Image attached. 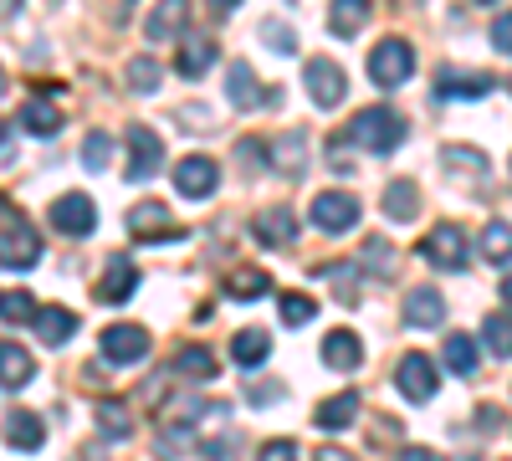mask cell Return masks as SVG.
<instances>
[{"label": "cell", "mask_w": 512, "mask_h": 461, "mask_svg": "<svg viewBox=\"0 0 512 461\" xmlns=\"http://www.w3.org/2000/svg\"><path fill=\"white\" fill-rule=\"evenodd\" d=\"M216 185H221V170H216L205 154H190V159L175 164V190H180V195L205 200V195H216Z\"/></svg>", "instance_id": "cell-11"}, {"label": "cell", "mask_w": 512, "mask_h": 461, "mask_svg": "<svg viewBox=\"0 0 512 461\" xmlns=\"http://www.w3.org/2000/svg\"><path fill=\"white\" fill-rule=\"evenodd\" d=\"M134 287H139V272H134V262L108 257V267H103V282H98V303H128V298H134Z\"/></svg>", "instance_id": "cell-14"}, {"label": "cell", "mask_w": 512, "mask_h": 461, "mask_svg": "<svg viewBox=\"0 0 512 461\" xmlns=\"http://www.w3.org/2000/svg\"><path fill=\"white\" fill-rule=\"evenodd\" d=\"M98 431H103L108 441H123L128 431H134V421H128V410H123L118 400H103V405H98Z\"/></svg>", "instance_id": "cell-36"}, {"label": "cell", "mask_w": 512, "mask_h": 461, "mask_svg": "<svg viewBox=\"0 0 512 461\" xmlns=\"http://www.w3.org/2000/svg\"><path fill=\"white\" fill-rule=\"evenodd\" d=\"M6 441L16 451H41V441H47V426H41L36 410H11L6 415Z\"/></svg>", "instance_id": "cell-18"}, {"label": "cell", "mask_w": 512, "mask_h": 461, "mask_svg": "<svg viewBox=\"0 0 512 461\" xmlns=\"http://www.w3.org/2000/svg\"><path fill=\"white\" fill-rule=\"evenodd\" d=\"M415 211H420V190L410 180H395L390 190H384V216L390 221H410Z\"/></svg>", "instance_id": "cell-27"}, {"label": "cell", "mask_w": 512, "mask_h": 461, "mask_svg": "<svg viewBox=\"0 0 512 461\" xmlns=\"http://www.w3.org/2000/svg\"><path fill=\"white\" fill-rule=\"evenodd\" d=\"M446 318V298L436 287H410V298H405V323L410 328H436Z\"/></svg>", "instance_id": "cell-16"}, {"label": "cell", "mask_w": 512, "mask_h": 461, "mask_svg": "<svg viewBox=\"0 0 512 461\" xmlns=\"http://www.w3.org/2000/svg\"><path fill=\"white\" fill-rule=\"evenodd\" d=\"M21 129L31 134V139H57L62 134V108L57 103H47V98H31V103H21Z\"/></svg>", "instance_id": "cell-15"}, {"label": "cell", "mask_w": 512, "mask_h": 461, "mask_svg": "<svg viewBox=\"0 0 512 461\" xmlns=\"http://www.w3.org/2000/svg\"><path fill=\"white\" fill-rule=\"evenodd\" d=\"M492 47L512 57V11H502V16L492 21Z\"/></svg>", "instance_id": "cell-45"}, {"label": "cell", "mask_w": 512, "mask_h": 461, "mask_svg": "<svg viewBox=\"0 0 512 461\" xmlns=\"http://www.w3.org/2000/svg\"><path fill=\"white\" fill-rule=\"evenodd\" d=\"M482 257H487L492 267L512 262V221H487V231H482Z\"/></svg>", "instance_id": "cell-28"}, {"label": "cell", "mask_w": 512, "mask_h": 461, "mask_svg": "<svg viewBox=\"0 0 512 461\" xmlns=\"http://www.w3.org/2000/svg\"><path fill=\"white\" fill-rule=\"evenodd\" d=\"M436 88H441V98H482L487 88H497V82H492L487 72H461V67H446V72L436 77Z\"/></svg>", "instance_id": "cell-19"}, {"label": "cell", "mask_w": 512, "mask_h": 461, "mask_svg": "<svg viewBox=\"0 0 512 461\" xmlns=\"http://www.w3.org/2000/svg\"><path fill=\"white\" fill-rule=\"evenodd\" d=\"M354 415H359V395H354V390H344V395L323 400L313 421H318L323 431H349V426H354Z\"/></svg>", "instance_id": "cell-20"}, {"label": "cell", "mask_w": 512, "mask_h": 461, "mask_svg": "<svg viewBox=\"0 0 512 461\" xmlns=\"http://www.w3.org/2000/svg\"><path fill=\"white\" fill-rule=\"evenodd\" d=\"M262 41H272V52H297V36L272 16V21H262Z\"/></svg>", "instance_id": "cell-43"}, {"label": "cell", "mask_w": 512, "mask_h": 461, "mask_svg": "<svg viewBox=\"0 0 512 461\" xmlns=\"http://www.w3.org/2000/svg\"><path fill=\"white\" fill-rule=\"evenodd\" d=\"M446 170H456V175H477V170H487V159H482L477 149H446Z\"/></svg>", "instance_id": "cell-42"}, {"label": "cell", "mask_w": 512, "mask_h": 461, "mask_svg": "<svg viewBox=\"0 0 512 461\" xmlns=\"http://www.w3.org/2000/svg\"><path fill=\"white\" fill-rule=\"evenodd\" d=\"M231 298H241V303H256L262 292H272V277L262 272V267H241V272H231Z\"/></svg>", "instance_id": "cell-29"}, {"label": "cell", "mask_w": 512, "mask_h": 461, "mask_svg": "<svg viewBox=\"0 0 512 461\" xmlns=\"http://www.w3.org/2000/svg\"><path fill=\"white\" fill-rule=\"evenodd\" d=\"M256 461H297V446L292 441H267Z\"/></svg>", "instance_id": "cell-46"}, {"label": "cell", "mask_w": 512, "mask_h": 461, "mask_svg": "<svg viewBox=\"0 0 512 461\" xmlns=\"http://www.w3.org/2000/svg\"><path fill=\"white\" fill-rule=\"evenodd\" d=\"M31 374H36V364L21 344H0V385L21 390V385H31Z\"/></svg>", "instance_id": "cell-21"}, {"label": "cell", "mask_w": 512, "mask_h": 461, "mask_svg": "<svg viewBox=\"0 0 512 461\" xmlns=\"http://www.w3.org/2000/svg\"><path fill=\"white\" fill-rule=\"evenodd\" d=\"M277 313H282V323H287V328H297V323H308V318H313V298H297V292H282Z\"/></svg>", "instance_id": "cell-41"}, {"label": "cell", "mask_w": 512, "mask_h": 461, "mask_svg": "<svg viewBox=\"0 0 512 461\" xmlns=\"http://www.w3.org/2000/svg\"><path fill=\"white\" fill-rule=\"evenodd\" d=\"M349 139H354L359 149H369V154H390V149L405 144V118H400L395 108H364V113H354V123H349Z\"/></svg>", "instance_id": "cell-1"}, {"label": "cell", "mask_w": 512, "mask_h": 461, "mask_svg": "<svg viewBox=\"0 0 512 461\" xmlns=\"http://www.w3.org/2000/svg\"><path fill=\"white\" fill-rule=\"evenodd\" d=\"M374 277H395V246L390 241H384V236H369L364 241V257H359Z\"/></svg>", "instance_id": "cell-34"}, {"label": "cell", "mask_w": 512, "mask_h": 461, "mask_svg": "<svg viewBox=\"0 0 512 461\" xmlns=\"http://www.w3.org/2000/svg\"><path fill=\"white\" fill-rule=\"evenodd\" d=\"M216 62V47H210V41H185L180 47V77H205V67Z\"/></svg>", "instance_id": "cell-35"}, {"label": "cell", "mask_w": 512, "mask_h": 461, "mask_svg": "<svg viewBox=\"0 0 512 461\" xmlns=\"http://www.w3.org/2000/svg\"><path fill=\"white\" fill-rule=\"evenodd\" d=\"M267 354H272V339H267V328H241L236 339H231V359L236 364H267Z\"/></svg>", "instance_id": "cell-22"}, {"label": "cell", "mask_w": 512, "mask_h": 461, "mask_svg": "<svg viewBox=\"0 0 512 461\" xmlns=\"http://www.w3.org/2000/svg\"><path fill=\"white\" fill-rule=\"evenodd\" d=\"M123 77H128V88H134V93H154L164 72H159V62H154V57H134V62L123 67Z\"/></svg>", "instance_id": "cell-37"}, {"label": "cell", "mask_w": 512, "mask_h": 461, "mask_svg": "<svg viewBox=\"0 0 512 461\" xmlns=\"http://www.w3.org/2000/svg\"><path fill=\"white\" fill-rule=\"evenodd\" d=\"M175 369L185 374V380H216V354H210V349H180L175 354Z\"/></svg>", "instance_id": "cell-31"}, {"label": "cell", "mask_w": 512, "mask_h": 461, "mask_svg": "<svg viewBox=\"0 0 512 461\" xmlns=\"http://www.w3.org/2000/svg\"><path fill=\"white\" fill-rule=\"evenodd\" d=\"M308 216H313V226L323 236H344V231L359 226V200L349 190H323V195H313V211Z\"/></svg>", "instance_id": "cell-4"}, {"label": "cell", "mask_w": 512, "mask_h": 461, "mask_svg": "<svg viewBox=\"0 0 512 461\" xmlns=\"http://www.w3.org/2000/svg\"><path fill=\"white\" fill-rule=\"evenodd\" d=\"M128 236L154 241V236H180V231L169 226V216H164V205H159V200H139L134 211H128Z\"/></svg>", "instance_id": "cell-17"}, {"label": "cell", "mask_w": 512, "mask_h": 461, "mask_svg": "<svg viewBox=\"0 0 512 461\" xmlns=\"http://www.w3.org/2000/svg\"><path fill=\"white\" fill-rule=\"evenodd\" d=\"M251 231H256V241H267V246H292L297 241V216L287 211V205H267V211H256Z\"/></svg>", "instance_id": "cell-13"}, {"label": "cell", "mask_w": 512, "mask_h": 461, "mask_svg": "<svg viewBox=\"0 0 512 461\" xmlns=\"http://www.w3.org/2000/svg\"><path fill=\"white\" fill-rule=\"evenodd\" d=\"M180 26H185V6H159L144 31H149V41H164V36H180Z\"/></svg>", "instance_id": "cell-38"}, {"label": "cell", "mask_w": 512, "mask_h": 461, "mask_svg": "<svg viewBox=\"0 0 512 461\" xmlns=\"http://www.w3.org/2000/svg\"><path fill=\"white\" fill-rule=\"evenodd\" d=\"M323 282L333 287V298L344 303V308L359 303V267H344V262H338V267H323Z\"/></svg>", "instance_id": "cell-30"}, {"label": "cell", "mask_w": 512, "mask_h": 461, "mask_svg": "<svg viewBox=\"0 0 512 461\" xmlns=\"http://www.w3.org/2000/svg\"><path fill=\"white\" fill-rule=\"evenodd\" d=\"M446 364H451V374H477V344L466 339V333H446Z\"/></svg>", "instance_id": "cell-32"}, {"label": "cell", "mask_w": 512, "mask_h": 461, "mask_svg": "<svg viewBox=\"0 0 512 461\" xmlns=\"http://www.w3.org/2000/svg\"><path fill=\"white\" fill-rule=\"evenodd\" d=\"M36 333H41L47 344H67L72 333H77V313H72V308H41V313H36Z\"/></svg>", "instance_id": "cell-25"}, {"label": "cell", "mask_w": 512, "mask_h": 461, "mask_svg": "<svg viewBox=\"0 0 512 461\" xmlns=\"http://www.w3.org/2000/svg\"><path fill=\"white\" fill-rule=\"evenodd\" d=\"M400 461H441V456H436V451H425V446H405Z\"/></svg>", "instance_id": "cell-48"}, {"label": "cell", "mask_w": 512, "mask_h": 461, "mask_svg": "<svg viewBox=\"0 0 512 461\" xmlns=\"http://www.w3.org/2000/svg\"><path fill=\"white\" fill-rule=\"evenodd\" d=\"M36 298H31V292H6V298H0V318H6V323H36Z\"/></svg>", "instance_id": "cell-39"}, {"label": "cell", "mask_w": 512, "mask_h": 461, "mask_svg": "<svg viewBox=\"0 0 512 461\" xmlns=\"http://www.w3.org/2000/svg\"><path fill=\"white\" fill-rule=\"evenodd\" d=\"M231 446H236V436H221V441H205L200 451H205V461H231Z\"/></svg>", "instance_id": "cell-47"}, {"label": "cell", "mask_w": 512, "mask_h": 461, "mask_svg": "<svg viewBox=\"0 0 512 461\" xmlns=\"http://www.w3.org/2000/svg\"><path fill=\"white\" fill-rule=\"evenodd\" d=\"M52 226H57L62 236H93V226H98V205L82 195V190H67V195L52 200Z\"/></svg>", "instance_id": "cell-6"}, {"label": "cell", "mask_w": 512, "mask_h": 461, "mask_svg": "<svg viewBox=\"0 0 512 461\" xmlns=\"http://www.w3.org/2000/svg\"><path fill=\"white\" fill-rule=\"evenodd\" d=\"M262 159H267V144H256V139H241V144H236V164H241L246 175L262 170Z\"/></svg>", "instance_id": "cell-44"}, {"label": "cell", "mask_w": 512, "mask_h": 461, "mask_svg": "<svg viewBox=\"0 0 512 461\" xmlns=\"http://www.w3.org/2000/svg\"><path fill=\"white\" fill-rule=\"evenodd\" d=\"M6 211V231H0V267H11V272H26L41 262V236L31 231L26 216H16L11 205H0Z\"/></svg>", "instance_id": "cell-2"}, {"label": "cell", "mask_w": 512, "mask_h": 461, "mask_svg": "<svg viewBox=\"0 0 512 461\" xmlns=\"http://www.w3.org/2000/svg\"><path fill=\"white\" fill-rule=\"evenodd\" d=\"M103 354L113 364H139L149 354V333L139 323H108L103 328Z\"/></svg>", "instance_id": "cell-9"}, {"label": "cell", "mask_w": 512, "mask_h": 461, "mask_svg": "<svg viewBox=\"0 0 512 461\" xmlns=\"http://www.w3.org/2000/svg\"><path fill=\"white\" fill-rule=\"evenodd\" d=\"M303 164H308V139L303 134H287V139H277L272 144V170H282V175H303Z\"/></svg>", "instance_id": "cell-23"}, {"label": "cell", "mask_w": 512, "mask_h": 461, "mask_svg": "<svg viewBox=\"0 0 512 461\" xmlns=\"http://www.w3.org/2000/svg\"><path fill=\"white\" fill-rule=\"evenodd\" d=\"M420 257L431 262V267L461 272V267H466V231H461V226H451V221H441L431 236L420 241Z\"/></svg>", "instance_id": "cell-5"}, {"label": "cell", "mask_w": 512, "mask_h": 461, "mask_svg": "<svg viewBox=\"0 0 512 461\" xmlns=\"http://www.w3.org/2000/svg\"><path fill=\"white\" fill-rule=\"evenodd\" d=\"M364 21H369L364 0H338V6H328V31H333V36H354Z\"/></svg>", "instance_id": "cell-26"}, {"label": "cell", "mask_w": 512, "mask_h": 461, "mask_svg": "<svg viewBox=\"0 0 512 461\" xmlns=\"http://www.w3.org/2000/svg\"><path fill=\"white\" fill-rule=\"evenodd\" d=\"M303 82H308V98L318 103V108H338L344 103V67L338 62H328V57H313L308 67H303Z\"/></svg>", "instance_id": "cell-7"}, {"label": "cell", "mask_w": 512, "mask_h": 461, "mask_svg": "<svg viewBox=\"0 0 512 461\" xmlns=\"http://www.w3.org/2000/svg\"><path fill=\"white\" fill-rule=\"evenodd\" d=\"M226 98L236 108H256V103H262V93H256V72L246 62H231L226 67Z\"/></svg>", "instance_id": "cell-24"}, {"label": "cell", "mask_w": 512, "mask_h": 461, "mask_svg": "<svg viewBox=\"0 0 512 461\" xmlns=\"http://www.w3.org/2000/svg\"><path fill=\"white\" fill-rule=\"evenodd\" d=\"M502 303H507V308H512V277H507V282H502Z\"/></svg>", "instance_id": "cell-50"}, {"label": "cell", "mask_w": 512, "mask_h": 461, "mask_svg": "<svg viewBox=\"0 0 512 461\" xmlns=\"http://www.w3.org/2000/svg\"><path fill=\"white\" fill-rule=\"evenodd\" d=\"M436 364L425 359V354H405L400 359V395L410 400V405H425V400H436Z\"/></svg>", "instance_id": "cell-10"}, {"label": "cell", "mask_w": 512, "mask_h": 461, "mask_svg": "<svg viewBox=\"0 0 512 461\" xmlns=\"http://www.w3.org/2000/svg\"><path fill=\"white\" fill-rule=\"evenodd\" d=\"M108 154H113V139H108L103 129H93L88 139H82V170H103Z\"/></svg>", "instance_id": "cell-40"}, {"label": "cell", "mask_w": 512, "mask_h": 461, "mask_svg": "<svg viewBox=\"0 0 512 461\" xmlns=\"http://www.w3.org/2000/svg\"><path fill=\"white\" fill-rule=\"evenodd\" d=\"M359 359H364L359 333H354V328H328V339H323V364L338 369V374H354Z\"/></svg>", "instance_id": "cell-12"}, {"label": "cell", "mask_w": 512, "mask_h": 461, "mask_svg": "<svg viewBox=\"0 0 512 461\" xmlns=\"http://www.w3.org/2000/svg\"><path fill=\"white\" fill-rule=\"evenodd\" d=\"M128 139V180H149L159 175V164H164V144L154 129H144V123H134V129L123 134Z\"/></svg>", "instance_id": "cell-8"}, {"label": "cell", "mask_w": 512, "mask_h": 461, "mask_svg": "<svg viewBox=\"0 0 512 461\" xmlns=\"http://www.w3.org/2000/svg\"><path fill=\"white\" fill-rule=\"evenodd\" d=\"M410 72H415V52H410V41L384 36L379 47H369V77L379 82V88H400V82H410Z\"/></svg>", "instance_id": "cell-3"}, {"label": "cell", "mask_w": 512, "mask_h": 461, "mask_svg": "<svg viewBox=\"0 0 512 461\" xmlns=\"http://www.w3.org/2000/svg\"><path fill=\"white\" fill-rule=\"evenodd\" d=\"M0 88H6V77H0Z\"/></svg>", "instance_id": "cell-51"}, {"label": "cell", "mask_w": 512, "mask_h": 461, "mask_svg": "<svg viewBox=\"0 0 512 461\" xmlns=\"http://www.w3.org/2000/svg\"><path fill=\"white\" fill-rule=\"evenodd\" d=\"M482 339H487V349H492L497 359H512V318H507V313H487Z\"/></svg>", "instance_id": "cell-33"}, {"label": "cell", "mask_w": 512, "mask_h": 461, "mask_svg": "<svg viewBox=\"0 0 512 461\" xmlns=\"http://www.w3.org/2000/svg\"><path fill=\"white\" fill-rule=\"evenodd\" d=\"M0 134H6V123H0Z\"/></svg>", "instance_id": "cell-52"}, {"label": "cell", "mask_w": 512, "mask_h": 461, "mask_svg": "<svg viewBox=\"0 0 512 461\" xmlns=\"http://www.w3.org/2000/svg\"><path fill=\"white\" fill-rule=\"evenodd\" d=\"M318 461H359V456H349V451H338V446H323V451H318Z\"/></svg>", "instance_id": "cell-49"}]
</instances>
